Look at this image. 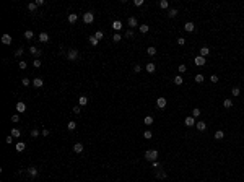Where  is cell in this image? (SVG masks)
Here are the masks:
<instances>
[{"instance_id":"cell-1","label":"cell","mask_w":244,"mask_h":182,"mask_svg":"<svg viewBox=\"0 0 244 182\" xmlns=\"http://www.w3.org/2000/svg\"><path fill=\"white\" fill-rule=\"evenodd\" d=\"M156 158H158V151L156 150H148L147 153H145V159H147V161H151V163H153V161H156Z\"/></svg>"},{"instance_id":"cell-2","label":"cell","mask_w":244,"mask_h":182,"mask_svg":"<svg viewBox=\"0 0 244 182\" xmlns=\"http://www.w3.org/2000/svg\"><path fill=\"white\" fill-rule=\"evenodd\" d=\"M83 21H85L86 24H91L94 21V16H93V13L91 12H86L85 15H83Z\"/></svg>"},{"instance_id":"cell-3","label":"cell","mask_w":244,"mask_h":182,"mask_svg":"<svg viewBox=\"0 0 244 182\" xmlns=\"http://www.w3.org/2000/svg\"><path fill=\"white\" fill-rule=\"evenodd\" d=\"M77 57H78V50L77 49H72V50L67 52V59H68V60H75Z\"/></svg>"},{"instance_id":"cell-4","label":"cell","mask_w":244,"mask_h":182,"mask_svg":"<svg viewBox=\"0 0 244 182\" xmlns=\"http://www.w3.org/2000/svg\"><path fill=\"white\" fill-rule=\"evenodd\" d=\"M194 63L199 67H203L205 65V57H202V55H197V57L194 59Z\"/></svg>"},{"instance_id":"cell-5","label":"cell","mask_w":244,"mask_h":182,"mask_svg":"<svg viewBox=\"0 0 244 182\" xmlns=\"http://www.w3.org/2000/svg\"><path fill=\"white\" fill-rule=\"evenodd\" d=\"M156 106H158V109H164L166 107V98H158Z\"/></svg>"},{"instance_id":"cell-6","label":"cell","mask_w":244,"mask_h":182,"mask_svg":"<svg viewBox=\"0 0 244 182\" xmlns=\"http://www.w3.org/2000/svg\"><path fill=\"white\" fill-rule=\"evenodd\" d=\"M184 124H186L187 127H194V125H195V117H192V116H190V117H186Z\"/></svg>"},{"instance_id":"cell-7","label":"cell","mask_w":244,"mask_h":182,"mask_svg":"<svg viewBox=\"0 0 244 182\" xmlns=\"http://www.w3.org/2000/svg\"><path fill=\"white\" fill-rule=\"evenodd\" d=\"M127 24H129L130 28H135V26H138V21H137L135 16H130V18L127 20Z\"/></svg>"},{"instance_id":"cell-8","label":"cell","mask_w":244,"mask_h":182,"mask_svg":"<svg viewBox=\"0 0 244 182\" xmlns=\"http://www.w3.org/2000/svg\"><path fill=\"white\" fill-rule=\"evenodd\" d=\"M2 42H3L5 46H10V44H12V36L10 34H3L2 36Z\"/></svg>"},{"instance_id":"cell-9","label":"cell","mask_w":244,"mask_h":182,"mask_svg":"<svg viewBox=\"0 0 244 182\" xmlns=\"http://www.w3.org/2000/svg\"><path fill=\"white\" fill-rule=\"evenodd\" d=\"M29 52H31V54H33V55H34V57H36V59H38V57H39V55L43 54V52H41V49H38V47H34V46H33V47H29Z\"/></svg>"},{"instance_id":"cell-10","label":"cell","mask_w":244,"mask_h":182,"mask_svg":"<svg viewBox=\"0 0 244 182\" xmlns=\"http://www.w3.org/2000/svg\"><path fill=\"white\" fill-rule=\"evenodd\" d=\"M16 111H18V112H24V111H26V104H24L23 101L16 102Z\"/></svg>"},{"instance_id":"cell-11","label":"cell","mask_w":244,"mask_h":182,"mask_svg":"<svg viewBox=\"0 0 244 182\" xmlns=\"http://www.w3.org/2000/svg\"><path fill=\"white\" fill-rule=\"evenodd\" d=\"M184 29H186L187 33H192V31L195 29V26H194V23H192V21H189V23L184 24Z\"/></svg>"},{"instance_id":"cell-12","label":"cell","mask_w":244,"mask_h":182,"mask_svg":"<svg viewBox=\"0 0 244 182\" xmlns=\"http://www.w3.org/2000/svg\"><path fill=\"white\" fill-rule=\"evenodd\" d=\"M33 85H34V88H41V86L44 85L43 78H34V80H33Z\"/></svg>"},{"instance_id":"cell-13","label":"cell","mask_w":244,"mask_h":182,"mask_svg":"<svg viewBox=\"0 0 244 182\" xmlns=\"http://www.w3.org/2000/svg\"><path fill=\"white\" fill-rule=\"evenodd\" d=\"M145 68H147V72H148V73H153V72L156 70V65H155L153 62H150V63H147V67H145Z\"/></svg>"},{"instance_id":"cell-14","label":"cell","mask_w":244,"mask_h":182,"mask_svg":"<svg viewBox=\"0 0 244 182\" xmlns=\"http://www.w3.org/2000/svg\"><path fill=\"white\" fill-rule=\"evenodd\" d=\"M155 176H156V177H158V179H166V172H164V171H163V169H156Z\"/></svg>"},{"instance_id":"cell-15","label":"cell","mask_w":244,"mask_h":182,"mask_svg":"<svg viewBox=\"0 0 244 182\" xmlns=\"http://www.w3.org/2000/svg\"><path fill=\"white\" fill-rule=\"evenodd\" d=\"M39 41H41V42H47V41H49V34H47V33H41V34H39Z\"/></svg>"},{"instance_id":"cell-16","label":"cell","mask_w":244,"mask_h":182,"mask_svg":"<svg viewBox=\"0 0 244 182\" xmlns=\"http://www.w3.org/2000/svg\"><path fill=\"white\" fill-rule=\"evenodd\" d=\"M38 172H39V171L36 169V167H28V174L31 176V177H36V176H38Z\"/></svg>"},{"instance_id":"cell-17","label":"cell","mask_w":244,"mask_h":182,"mask_svg":"<svg viewBox=\"0 0 244 182\" xmlns=\"http://www.w3.org/2000/svg\"><path fill=\"white\" fill-rule=\"evenodd\" d=\"M120 28H122V23H120L119 20H116V21H112V29H116V31H119Z\"/></svg>"},{"instance_id":"cell-18","label":"cell","mask_w":244,"mask_h":182,"mask_svg":"<svg viewBox=\"0 0 244 182\" xmlns=\"http://www.w3.org/2000/svg\"><path fill=\"white\" fill-rule=\"evenodd\" d=\"M73 151L75 153H81V151H83V145L81 143H75L73 145Z\"/></svg>"},{"instance_id":"cell-19","label":"cell","mask_w":244,"mask_h":182,"mask_svg":"<svg viewBox=\"0 0 244 182\" xmlns=\"http://www.w3.org/2000/svg\"><path fill=\"white\" fill-rule=\"evenodd\" d=\"M88 104V98L86 96H81L80 99H78V106H86Z\"/></svg>"},{"instance_id":"cell-20","label":"cell","mask_w":244,"mask_h":182,"mask_svg":"<svg viewBox=\"0 0 244 182\" xmlns=\"http://www.w3.org/2000/svg\"><path fill=\"white\" fill-rule=\"evenodd\" d=\"M207 128V125H205V122L203 120H200V122H197V130H200V132H203Z\"/></svg>"},{"instance_id":"cell-21","label":"cell","mask_w":244,"mask_h":182,"mask_svg":"<svg viewBox=\"0 0 244 182\" xmlns=\"http://www.w3.org/2000/svg\"><path fill=\"white\" fill-rule=\"evenodd\" d=\"M215 138H217V140L225 138V132H223V130H217V132H215Z\"/></svg>"},{"instance_id":"cell-22","label":"cell","mask_w":244,"mask_h":182,"mask_svg":"<svg viewBox=\"0 0 244 182\" xmlns=\"http://www.w3.org/2000/svg\"><path fill=\"white\" fill-rule=\"evenodd\" d=\"M208 54H210V49H208V47H202V49H200V55H202V57H207Z\"/></svg>"},{"instance_id":"cell-23","label":"cell","mask_w":244,"mask_h":182,"mask_svg":"<svg viewBox=\"0 0 244 182\" xmlns=\"http://www.w3.org/2000/svg\"><path fill=\"white\" fill-rule=\"evenodd\" d=\"M231 106H233V101H231V99H225V101H223V107L231 109Z\"/></svg>"},{"instance_id":"cell-24","label":"cell","mask_w":244,"mask_h":182,"mask_svg":"<svg viewBox=\"0 0 244 182\" xmlns=\"http://www.w3.org/2000/svg\"><path fill=\"white\" fill-rule=\"evenodd\" d=\"M159 7H161L163 10H168V8H169V3H168V0H161V2H159Z\"/></svg>"},{"instance_id":"cell-25","label":"cell","mask_w":244,"mask_h":182,"mask_svg":"<svg viewBox=\"0 0 244 182\" xmlns=\"http://www.w3.org/2000/svg\"><path fill=\"white\" fill-rule=\"evenodd\" d=\"M77 20H78V16L75 15V13H70L68 15V21L70 23H77Z\"/></svg>"},{"instance_id":"cell-26","label":"cell","mask_w":244,"mask_h":182,"mask_svg":"<svg viewBox=\"0 0 244 182\" xmlns=\"http://www.w3.org/2000/svg\"><path fill=\"white\" fill-rule=\"evenodd\" d=\"M24 148H26V143H23V142H20V143H16V151H23Z\"/></svg>"},{"instance_id":"cell-27","label":"cell","mask_w":244,"mask_h":182,"mask_svg":"<svg viewBox=\"0 0 244 182\" xmlns=\"http://www.w3.org/2000/svg\"><path fill=\"white\" fill-rule=\"evenodd\" d=\"M20 135H21V132H20V128H12V137H15V138H18Z\"/></svg>"},{"instance_id":"cell-28","label":"cell","mask_w":244,"mask_h":182,"mask_svg":"<svg viewBox=\"0 0 244 182\" xmlns=\"http://www.w3.org/2000/svg\"><path fill=\"white\" fill-rule=\"evenodd\" d=\"M88 39H89V44H91V46H98V42H99V41H98L94 36H89Z\"/></svg>"},{"instance_id":"cell-29","label":"cell","mask_w":244,"mask_h":182,"mask_svg":"<svg viewBox=\"0 0 244 182\" xmlns=\"http://www.w3.org/2000/svg\"><path fill=\"white\" fill-rule=\"evenodd\" d=\"M194 80H195L197 83H202L203 80H205V78H203V75H202V73H197V75H195V78H194Z\"/></svg>"},{"instance_id":"cell-30","label":"cell","mask_w":244,"mask_h":182,"mask_svg":"<svg viewBox=\"0 0 244 182\" xmlns=\"http://www.w3.org/2000/svg\"><path fill=\"white\" fill-rule=\"evenodd\" d=\"M143 122H145L147 125H151V124H153V117H151V116H147V117L143 119Z\"/></svg>"},{"instance_id":"cell-31","label":"cell","mask_w":244,"mask_h":182,"mask_svg":"<svg viewBox=\"0 0 244 182\" xmlns=\"http://www.w3.org/2000/svg\"><path fill=\"white\" fill-rule=\"evenodd\" d=\"M182 81H184V80H182V77H181V75H177V77H174V83H176V85H182Z\"/></svg>"},{"instance_id":"cell-32","label":"cell","mask_w":244,"mask_h":182,"mask_svg":"<svg viewBox=\"0 0 244 182\" xmlns=\"http://www.w3.org/2000/svg\"><path fill=\"white\" fill-rule=\"evenodd\" d=\"M148 29H150V28H148V24H140V33H148Z\"/></svg>"},{"instance_id":"cell-33","label":"cell","mask_w":244,"mask_h":182,"mask_svg":"<svg viewBox=\"0 0 244 182\" xmlns=\"http://www.w3.org/2000/svg\"><path fill=\"white\" fill-rule=\"evenodd\" d=\"M147 54H148V55H155V54H156V49H155L153 46L148 47V49H147Z\"/></svg>"},{"instance_id":"cell-34","label":"cell","mask_w":244,"mask_h":182,"mask_svg":"<svg viewBox=\"0 0 244 182\" xmlns=\"http://www.w3.org/2000/svg\"><path fill=\"white\" fill-rule=\"evenodd\" d=\"M168 15H169V16H171V18H174V16H176V15H177V10H176V8H171L169 12H168Z\"/></svg>"},{"instance_id":"cell-35","label":"cell","mask_w":244,"mask_h":182,"mask_svg":"<svg viewBox=\"0 0 244 182\" xmlns=\"http://www.w3.org/2000/svg\"><path fill=\"white\" fill-rule=\"evenodd\" d=\"M33 65H34V68H39V67L43 65V63H41V60H39V59H34V62H33Z\"/></svg>"},{"instance_id":"cell-36","label":"cell","mask_w":244,"mask_h":182,"mask_svg":"<svg viewBox=\"0 0 244 182\" xmlns=\"http://www.w3.org/2000/svg\"><path fill=\"white\" fill-rule=\"evenodd\" d=\"M67 128H68V130H75V128H77V124H75V122H68Z\"/></svg>"},{"instance_id":"cell-37","label":"cell","mask_w":244,"mask_h":182,"mask_svg":"<svg viewBox=\"0 0 244 182\" xmlns=\"http://www.w3.org/2000/svg\"><path fill=\"white\" fill-rule=\"evenodd\" d=\"M199 116H200V109L195 107L194 111H192V117H199Z\"/></svg>"},{"instance_id":"cell-38","label":"cell","mask_w":244,"mask_h":182,"mask_svg":"<svg viewBox=\"0 0 244 182\" xmlns=\"http://www.w3.org/2000/svg\"><path fill=\"white\" fill-rule=\"evenodd\" d=\"M143 137H145V138H151V137H153V133H151V130H145V133H143Z\"/></svg>"},{"instance_id":"cell-39","label":"cell","mask_w":244,"mask_h":182,"mask_svg":"<svg viewBox=\"0 0 244 182\" xmlns=\"http://www.w3.org/2000/svg\"><path fill=\"white\" fill-rule=\"evenodd\" d=\"M231 93H233V96H239L241 89H239V88H233V89H231Z\"/></svg>"},{"instance_id":"cell-40","label":"cell","mask_w":244,"mask_h":182,"mask_svg":"<svg viewBox=\"0 0 244 182\" xmlns=\"http://www.w3.org/2000/svg\"><path fill=\"white\" fill-rule=\"evenodd\" d=\"M36 8H38V5H36V3H29V5H28V10H29V12H34Z\"/></svg>"},{"instance_id":"cell-41","label":"cell","mask_w":244,"mask_h":182,"mask_svg":"<svg viewBox=\"0 0 244 182\" xmlns=\"http://www.w3.org/2000/svg\"><path fill=\"white\" fill-rule=\"evenodd\" d=\"M94 38H96L98 41H99V39H103V31H96V33H94Z\"/></svg>"},{"instance_id":"cell-42","label":"cell","mask_w":244,"mask_h":182,"mask_svg":"<svg viewBox=\"0 0 244 182\" xmlns=\"http://www.w3.org/2000/svg\"><path fill=\"white\" fill-rule=\"evenodd\" d=\"M33 36H34V34H33V31H26V33H24V38H26V39H33Z\"/></svg>"},{"instance_id":"cell-43","label":"cell","mask_w":244,"mask_h":182,"mask_svg":"<svg viewBox=\"0 0 244 182\" xmlns=\"http://www.w3.org/2000/svg\"><path fill=\"white\" fill-rule=\"evenodd\" d=\"M18 67H20V68H21V70H24V68H26L28 65H26V62H24V60H21V62L18 63Z\"/></svg>"},{"instance_id":"cell-44","label":"cell","mask_w":244,"mask_h":182,"mask_svg":"<svg viewBox=\"0 0 244 182\" xmlns=\"http://www.w3.org/2000/svg\"><path fill=\"white\" fill-rule=\"evenodd\" d=\"M112 39H114V42H119V41H120L122 38H120V34H117V33H116V34L112 36Z\"/></svg>"},{"instance_id":"cell-45","label":"cell","mask_w":244,"mask_h":182,"mask_svg":"<svg viewBox=\"0 0 244 182\" xmlns=\"http://www.w3.org/2000/svg\"><path fill=\"white\" fill-rule=\"evenodd\" d=\"M177 44L179 46H184V44H186V39L184 38H177Z\"/></svg>"},{"instance_id":"cell-46","label":"cell","mask_w":244,"mask_h":182,"mask_svg":"<svg viewBox=\"0 0 244 182\" xmlns=\"http://www.w3.org/2000/svg\"><path fill=\"white\" fill-rule=\"evenodd\" d=\"M210 81L212 83H218V77L217 75H212V77H210Z\"/></svg>"},{"instance_id":"cell-47","label":"cell","mask_w":244,"mask_h":182,"mask_svg":"<svg viewBox=\"0 0 244 182\" xmlns=\"http://www.w3.org/2000/svg\"><path fill=\"white\" fill-rule=\"evenodd\" d=\"M125 38H133V31H132V29L125 31Z\"/></svg>"},{"instance_id":"cell-48","label":"cell","mask_w":244,"mask_h":182,"mask_svg":"<svg viewBox=\"0 0 244 182\" xmlns=\"http://www.w3.org/2000/svg\"><path fill=\"white\" fill-rule=\"evenodd\" d=\"M133 5H135V7H142V5H143V0H135Z\"/></svg>"},{"instance_id":"cell-49","label":"cell","mask_w":244,"mask_h":182,"mask_svg":"<svg viewBox=\"0 0 244 182\" xmlns=\"http://www.w3.org/2000/svg\"><path fill=\"white\" fill-rule=\"evenodd\" d=\"M18 120H20V116L18 114H13L12 116V122H18Z\"/></svg>"},{"instance_id":"cell-50","label":"cell","mask_w":244,"mask_h":182,"mask_svg":"<svg viewBox=\"0 0 244 182\" xmlns=\"http://www.w3.org/2000/svg\"><path fill=\"white\" fill-rule=\"evenodd\" d=\"M38 135H39V130H36V128H34V130H31V137H33V138H36Z\"/></svg>"},{"instance_id":"cell-51","label":"cell","mask_w":244,"mask_h":182,"mask_svg":"<svg viewBox=\"0 0 244 182\" xmlns=\"http://www.w3.org/2000/svg\"><path fill=\"white\" fill-rule=\"evenodd\" d=\"M186 70H187V67H186V65H179V73H184Z\"/></svg>"},{"instance_id":"cell-52","label":"cell","mask_w":244,"mask_h":182,"mask_svg":"<svg viewBox=\"0 0 244 182\" xmlns=\"http://www.w3.org/2000/svg\"><path fill=\"white\" fill-rule=\"evenodd\" d=\"M133 72H135V73H140V72H142V67H140V65H135V67H133Z\"/></svg>"},{"instance_id":"cell-53","label":"cell","mask_w":244,"mask_h":182,"mask_svg":"<svg viewBox=\"0 0 244 182\" xmlns=\"http://www.w3.org/2000/svg\"><path fill=\"white\" fill-rule=\"evenodd\" d=\"M15 55H16V57H21V55H23V49H18L15 52Z\"/></svg>"},{"instance_id":"cell-54","label":"cell","mask_w":244,"mask_h":182,"mask_svg":"<svg viewBox=\"0 0 244 182\" xmlns=\"http://www.w3.org/2000/svg\"><path fill=\"white\" fill-rule=\"evenodd\" d=\"M80 107H81V106H75V107H73V112L75 114H80V111H81Z\"/></svg>"},{"instance_id":"cell-55","label":"cell","mask_w":244,"mask_h":182,"mask_svg":"<svg viewBox=\"0 0 244 182\" xmlns=\"http://www.w3.org/2000/svg\"><path fill=\"white\" fill-rule=\"evenodd\" d=\"M13 138H15V137L8 135V137H7V143H13Z\"/></svg>"},{"instance_id":"cell-56","label":"cell","mask_w":244,"mask_h":182,"mask_svg":"<svg viewBox=\"0 0 244 182\" xmlns=\"http://www.w3.org/2000/svg\"><path fill=\"white\" fill-rule=\"evenodd\" d=\"M29 83H31V81H29L28 78H23V86H28V85H29Z\"/></svg>"},{"instance_id":"cell-57","label":"cell","mask_w":244,"mask_h":182,"mask_svg":"<svg viewBox=\"0 0 244 182\" xmlns=\"http://www.w3.org/2000/svg\"><path fill=\"white\" fill-rule=\"evenodd\" d=\"M151 164H153V167H155V169H158V167H159V163H158V161H153Z\"/></svg>"},{"instance_id":"cell-58","label":"cell","mask_w":244,"mask_h":182,"mask_svg":"<svg viewBox=\"0 0 244 182\" xmlns=\"http://www.w3.org/2000/svg\"><path fill=\"white\" fill-rule=\"evenodd\" d=\"M41 133H43L44 137H49V133H50V132H49V130H43V132H41Z\"/></svg>"},{"instance_id":"cell-59","label":"cell","mask_w":244,"mask_h":182,"mask_svg":"<svg viewBox=\"0 0 244 182\" xmlns=\"http://www.w3.org/2000/svg\"><path fill=\"white\" fill-rule=\"evenodd\" d=\"M36 5H38V7L39 5H44V0H36Z\"/></svg>"}]
</instances>
